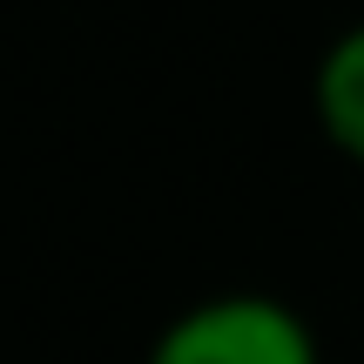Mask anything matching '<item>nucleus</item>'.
Listing matches in <instances>:
<instances>
[{"label": "nucleus", "mask_w": 364, "mask_h": 364, "mask_svg": "<svg viewBox=\"0 0 364 364\" xmlns=\"http://www.w3.org/2000/svg\"><path fill=\"white\" fill-rule=\"evenodd\" d=\"M311 115L324 129V142L344 162L364 169V21H351L344 34H331V48L311 68Z\"/></svg>", "instance_id": "obj_2"}, {"label": "nucleus", "mask_w": 364, "mask_h": 364, "mask_svg": "<svg viewBox=\"0 0 364 364\" xmlns=\"http://www.w3.org/2000/svg\"><path fill=\"white\" fill-rule=\"evenodd\" d=\"M142 364H324L311 317L277 290H216L182 304Z\"/></svg>", "instance_id": "obj_1"}]
</instances>
